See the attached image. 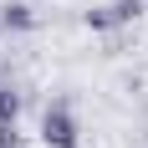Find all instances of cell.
Wrapping results in <instances>:
<instances>
[{"mask_svg":"<svg viewBox=\"0 0 148 148\" xmlns=\"http://www.w3.org/2000/svg\"><path fill=\"white\" fill-rule=\"evenodd\" d=\"M41 143L46 148H77V118L66 102H51L41 118Z\"/></svg>","mask_w":148,"mask_h":148,"instance_id":"cell-1","label":"cell"},{"mask_svg":"<svg viewBox=\"0 0 148 148\" xmlns=\"http://www.w3.org/2000/svg\"><path fill=\"white\" fill-rule=\"evenodd\" d=\"M15 118H21V92L0 87V123H15Z\"/></svg>","mask_w":148,"mask_h":148,"instance_id":"cell-3","label":"cell"},{"mask_svg":"<svg viewBox=\"0 0 148 148\" xmlns=\"http://www.w3.org/2000/svg\"><path fill=\"white\" fill-rule=\"evenodd\" d=\"M143 15V0H112L107 10H92L87 26L92 31H112V26H128V21H138Z\"/></svg>","mask_w":148,"mask_h":148,"instance_id":"cell-2","label":"cell"},{"mask_svg":"<svg viewBox=\"0 0 148 148\" xmlns=\"http://www.w3.org/2000/svg\"><path fill=\"white\" fill-rule=\"evenodd\" d=\"M5 26H10V31H31V26H36V15H31L26 5H5Z\"/></svg>","mask_w":148,"mask_h":148,"instance_id":"cell-4","label":"cell"},{"mask_svg":"<svg viewBox=\"0 0 148 148\" xmlns=\"http://www.w3.org/2000/svg\"><path fill=\"white\" fill-rule=\"evenodd\" d=\"M0 148H15V123H0Z\"/></svg>","mask_w":148,"mask_h":148,"instance_id":"cell-5","label":"cell"}]
</instances>
